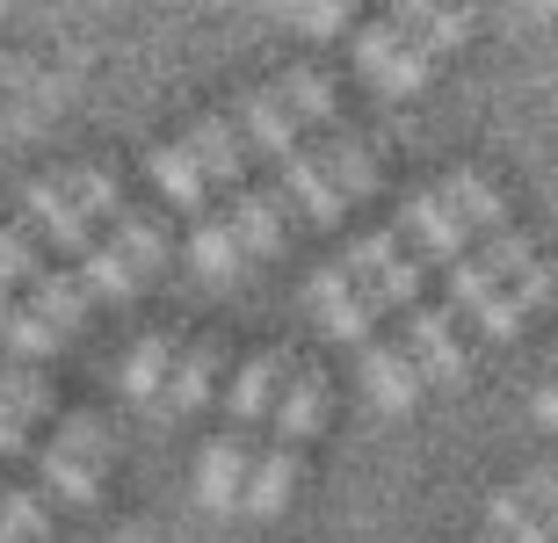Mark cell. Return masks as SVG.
I'll use <instances>...</instances> for the list:
<instances>
[{
  "instance_id": "cell-17",
  "label": "cell",
  "mask_w": 558,
  "mask_h": 543,
  "mask_svg": "<svg viewBox=\"0 0 558 543\" xmlns=\"http://www.w3.org/2000/svg\"><path fill=\"white\" fill-rule=\"evenodd\" d=\"M298 479H305V449H283V442L254 449V479H247V507H240V515H276V507H290Z\"/></svg>"
},
{
  "instance_id": "cell-5",
  "label": "cell",
  "mask_w": 558,
  "mask_h": 543,
  "mask_svg": "<svg viewBox=\"0 0 558 543\" xmlns=\"http://www.w3.org/2000/svg\"><path fill=\"white\" fill-rule=\"evenodd\" d=\"M22 225L81 261L87 297H117V305H131V297H138V269H131L124 254H117V239H109V232L95 225V218H87L73 196H65L59 174H37V182L22 188Z\"/></svg>"
},
{
  "instance_id": "cell-20",
  "label": "cell",
  "mask_w": 558,
  "mask_h": 543,
  "mask_svg": "<svg viewBox=\"0 0 558 543\" xmlns=\"http://www.w3.org/2000/svg\"><path fill=\"white\" fill-rule=\"evenodd\" d=\"M174 334H145L138 348H131V362H124V392L131 398H160L167 392V377H174Z\"/></svg>"
},
{
  "instance_id": "cell-18",
  "label": "cell",
  "mask_w": 558,
  "mask_h": 543,
  "mask_svg": "<svg viewBox=\"0 0 558 543\" xmlns=\"http://www.w3.org/2000/svg\"><path fill=\"white\" fill-rule=\"evenodd\" d=\"M145 168H153V182H160V196L174 210H189V218H204V210H210V182H204V168L182 152V138H174V146H153V152H145Z\"/></svg>"
},
{
  "instance_id": "cell-29",
  "label": "cell",
  "mask_w": 558,
  "mask_h": 543,
  "mask_svg": "<svg viewBox=\"0 0 558 543\" xmlns=\"http://www.w3.org/2000/svg\"><path fill=\"white\" fill-rule=\"evenodd\" d=\"M8 312H15V291H8V283H0V326H8Z\"/></svg>"
},
{
  "instance_id": "cell-23",
  "label": "cell",
  "mask_w": 558,
  "mask_h": 543,
  "mask_svg": "<svg viewBox=\"0 0 558 543\" xmlns=\"http://www.w3.org/2000/svg\"><path fill=\"white\" fill-rule=\"evenodd\" d=\"M44 442H59V449H73V457H87V464H109V428L95 414H59Z\"/></svg>"
},
{
  "instance_id": "cell-8",
  "label": "cell",
  "mask_w": 558,
  "mask_h": 543,
  "mask_svg": "<svg viewBox=\"0 0 558 543\" xmlns=\"http://www.w3.org/2000/svg\"><path fill=\"white\" fill-rule=\"evenodd\" d=\"M327 406H333V384H327V370L319 362H290V377H283V392H276V442L283 449H305L319 428H327Z\"/></svg>"
},
{
  "instance_id": "cell-21",
  "label": "cell",
  "mask_w": 558,
  "mask_h": 543,
  "mask_svg": "<svg viewBox=\"0 0 558 543\" xmlns=\"http://www.w3.org/2000/svg\"><path fill=\"white\" fill-rule=\"evenodd\" d=\"M0 406L15 420H29V428H37V420H59V392H51L44 370H8L0 377Z\"/></svg>"
},
{
  "instance_id": "cell-15",
  "label": "cell",
  "mask_w": 558,
  "mask_h": 543,
  "mask_svg": "<svg viewBox=\"0 0 558 543\" xmlns=\"http://www.w3.org/2000/svg\"><path fill=\"white\" fill-rule=\"evenodd\" d=\"M22 305H29V312H37V319H44V326H51L59 341H73V334L87 326V305H95V297H87V283H81V275L44 269L37 283H29V297H22Z\"/></svg>"
},
{
  "instance_id": "cell-16",
  "label": "cell",
  "mask_w": 558,
  "mask_h": 543,
  "mask_svg": "<svg viewBox=\"0 0 558 543\" xmlns=\"http://www.w3.org/2000/svg\"><path fill=\"white\" fill-rule=\"evenodd\" d=\"M218 370H226V341H218V334H196L182 356H174V377H167L160 398L174 406V414H196V406L210 398V384H218Z\"/></svg>"
},
{
  "instance_id": "cell-11",
  "label": "cell",
  "mask_w": 558,
  "mask_h": 543,
  "mask_svg": "<svg viewBox=\"0 0 558 543\" xmlns=\"http://www.w3.org/2000/svg\"><path fill=\"white\" fill-rule=\"evenodd\" d=\"M232 232H240V247H247V261H262V254L283 247V232H290V196L276 182H240L232 188V203H226Z\"/></svg>"
},
{
  "instance_id": "cell-7",
  "label": "cell",
  "mask_w": 558,
  "mask_h": 543,
  "mask_svg": "<svg viewBox=\"0 0 558 543\" xmlns=\"http://www.w3.org/2000/svg\"><path fill=\"white\" fill-rule=\"evenodd\" d=\"M399 348L421 362V377H428V384L464 377V362H472L464 312H450V305H407V334H399Z\"/></svg>"
},
{
  "instance_id": "cell-24",
  "label": "cell",
  "mask_w": 558,
  "mask_h": 543,
  "mask_svg": "<svg viewBox=\"0 0 558 543\" xmlns=\"http://www.w3.org/2000/svg\"><path fill=\"white\" fill-rule=\"evenodd\" d=\"M0 334H8V348H15V356H29V362H44V356H59V348H65V341L51 334L29 305H22V297H15V312H8V326H0Z\"/></svg>"
},
{
  "instance_id": "cell-28",
  "label": "cell",
  "mask_w": 558,
  "mask_h": 543,
  "mask_svg": "<svg viewBox=\"0 0 558 543\" xmlns=\"http://www.w3.org/2000/svg\"><path fill=\"white\" fill-rule=\"evenodd\" d=\"M537 420H544V428H558V377L537 392Z\"/></svg>"
},
{
  "instance_id": "cell-22",
  "label": "cell",
  "mask_w": 558,
  "mask_h": 543,
  "mask_svg": "<svg viewBox=\"0 0 558 543\" xmlns=\"http://www.w3.org/2000/svg\"><path fill=\"white\" fill-rule=\"evenodd\" d=\"M51 269V261H44V239L29 225H0V283H8V291H29V283H37V275Z\"/></svg>"
},
{
  "instance_id": "cell-1",
  "label": "cell",
  "mask_w": 558,
  "mask_h": 543,
  "mask_svg": "<svg viewBox=\"0 0 558 543\" xmlns=\"http://www.w3.org/2000/svg\"><path fill=\"white\" fill-rule=\"evenodd\" d=\"M232 138H240V152L254 160H283V152H298L312 138V131L333 124V73L327 65H298V73H276V81H262L247 95V102L226 109Z\"/></svg>"
},
{
  "instance_id": "cell-31",
  "label": "cell",
  "mask_w": 558,
  "mask_h": 543,
  "mask_svg": "<svg viewBox=\"0 0 558 543\" xmlns=\"http://www.w3.org/2000/svg\"><path fill=\"white\" fill-rule=\"evenodd\" d=\"M478 543H494V536H478Z\"/></svg>"
},
{
  "instance_id": "cell-10",
  "label": "cell",
  "mask_w": 558,
  "mask_h": 543,
  "mask_svg": "<svg viewBox=\"0 0 558 543\" xmlns=\"http://www.w3.org/2000/svg\"><path fill=\"white\" fill-rule=\"evenodd\" d=\"M247 479H254V435H218L196 464V501L210 515H240L247 507Z\"/></svg>"
},
{
  "instance_id": "cell-25",
  "label": "cell",
  "mask_w": 558,
  "mask_h": 543,
  "mask_svg": "<svg viewBox=\"0 0 558 543\" xmlns=\"http://www.w3.org/2000/svg\"><path fill=\"white\" fill-rule=\"evenodd\" d=\"M508 493H515V501H522V507H537L544 522H551V529H558V471H522V479H515V485H508Z\"/></svg>"
},
{
  "instance_id": "cell-13",
  "label": "cell",
  "mask_w": 558,
  "mask_h": 543,
  "mask_svg": "<svg viewBox=\"0 0 558 543\" xmlns=\"http://www.w3.org/2000/svg\"><path fill=\"white\" fill-rule=\"evenodd\" d=\"M544 297H551V269H544V254H537V261H530L522 275H508V283H500V291L486 297V305H478L464 326H472V334H486V341H508L522 319L544 305Z\"/></svg>"
},
{
  "instance_id": "cell-26",
  "label": "cell",
  "mask_w": 558,
  "mask_h": 543,
  "mask_svg": "<svg viewBox=\"0 0 558 543\" xmlns=\"http://www.w3.org/2000/svg\"><path fill=\"white\" fill-rule=\"evenodd\" d=\"M29 457H37V428L0 406V464H29Z\"/></svg>"
},
{
  "instance_id": "cell-12",
  "label": "cell",
  "mask_w": 558,
  "mask_h": 543,
  "mask_svg": "<svg viewBox=\"0 0 558 543\" xmlns=\"http://www.w3.org/2000/svg\"><path fill=\"white\" fill-rule=\"evenodd\" d=\"M363 384H371V398L385 406V414H414L421 392H428V377H421V362L399 348V341L371 334L363 341Z\"/></svg>"
},
{
  "instance_id": "cell-30",
  "label": "cell",
  "mask_w": 558,
  "mask_h": 543,
  "mask_svg": "<svg viewBox=\"0 0 558 543\" xmlns=\"http://www.w3.org/2000/svg\"><path fill=\"white\" fill-rule=\"evenodd\" d=\"M0 543H15V536H8V529H0Z\"/></svg>"
},
{
  "instance_id": "cell-6",
  "label": "cell",
  "mask_w": 558,
  "mask_h": 543,
  "mask_svg": "<svg viewBox=\"0 0 558 543\" xmlns=\"http://www.w3.org/2000/svg\"><path fill=\"white\" fill-rule=\"evenodd\" d=\"M530 261H537V247H530V232H494L486 247H472L464 261H450V283H442V305L472 319L478 305H486V297H494L500 283H508V275H522Z\"/></svg>"
},
{
  "instance_id": "cell-2",
  "label": "cell",
  "mask_w": 558,
  "mask_h": 543,
  "mask_svg": "<svg viewBox=\"0 0 558 543\" xmlns=\"http://www.w3.org/2000/svg\"><path fill=\"white\" fill-rule=\"evenodd\" d=\"M500 188L486 182L478 168H457V174H442L435 188H421L414 203L392 218V232H399V247L414 254V261H428V269H442V261H464L472 254V239L478 232H494L500 225Z\"/></svg>"
},
{
  "instance_id": "cell-9",
  "label": "cell",
  "mask_w": 558,
  "mask_h": 543,
  "mask_svg": "<svg viewBox=\"0 0 558 543\" xmlns=\"http://www.w3.org/2000/svg\"><path fill=\"white\" fill-rule=\"evenodd\" d=\"M290 362H298L290 348H262L247 370L232 377V392H226V435H254V428L276 414V392H283Z\"/></svg>"
},
{
  "instance_id": "cell-27",
  "label": "cell",
  "mask_w": 558,
  "mask_h": 543,
  "mask_svg": "<svg viewBox=\"0 0 558 543\" xmlns=\"http://www.w3.org/2000/svg\"><path fill=\"white\" fill-rule=\"evenodd\" d=\"M290 22H298L305 37H341V29H349V8H290Z\"/></svg>"
},
{
  "instance_id": "cell-4",
  "label": "cell",
  "mask_w": 558,
  "mask_h": 543,
  "mask_svg": "<svg viewBox=\"0 0 558 543\" xmlns=\"http://www.w3.org/2000/svg\"><path fill=\"white\" fill-rule=\"evenodd\" d=\"M276 188L290 196V210L333 225L355 196L377 188V138L371 131H327V138H305L298 152L276 160Z\"/></svg>"
},
{
  "instance_id": "cell-14",
  "label": "cell",
  "mask_w": 558,
  "mask_h": 543,
  "mask_svg": "<svg viewBox=\"0 0 558 543\" xmlns=\"http://www.w3.org/2000/svg\"><path fill=\"white\" fill-rule=\"evenodd\" d=\"M29 471L44 479V493H59V501H73V507H95L102 501V479H109V464H87V457H73V449H59V442H37Z\"/></svg>"
},
{
  "instance_id": "cell-3",
  "label": "cell",
  "mask_w": 558,
  "mask_h": 543,
  "mask_svg": "<svg viewBox=\"0 0 558 543\" xmlns=\"http://www.w3.org/2000/svg\"><path fill=\"white\" fill-rule=\"evenodd\" d=\"M472 37V15L457 8H414V15H385L355 37V73L377 87V95H414L428 87V73L442 65L450 44Z\"/></svg>"
},
{
  "instance_id": "cell-19",
  "label": "cell",
  "mask_w": 558,
  "mask_h": 543,
  "mask_svg": "<svg viewBox=\"0 0 558 543\" xmlns=\"http://www.w3.org/2000/svg\"><path fill=\"white\" fill-rule=\"evenodd\" d=\"M189 254H196V269H204V275H240V269H247V247H240V232H232L226 210H204V218H196Z\"/></svg>"
}]
</instances>
